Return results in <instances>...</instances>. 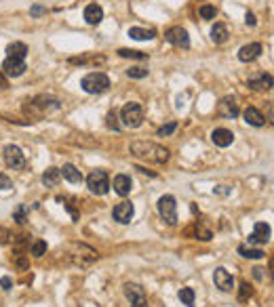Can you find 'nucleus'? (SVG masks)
<instances>
[{
    "mask_svg": "<svg viewBox=\"0 0 274 307\" xmlns=\"http://www.w3.org/2000/svg\"><path fill=\"white\" fill-rule=\"evenodd\" d=\"M0 286H2V290H11L13 288V280L9 278V275H2V278H0Z\"/></svg>",
    "mask_w": 274,
    "mask_h": 307,
    "instance_id": "obj_39",
    "label": "nucleus"
},
{
    "mask_svg": "<svg viewBox=\"0 0 274 307\" xmlns=\"http://www.w3.org/2000/svg\"><path fill=\"white\" fill-rule=\"evenodd\" d=\"M15 265H17L19 270H26V267H28V261H26V259H23L21 255H17V261H15Z\"/></svg>",
    "mask_w": 274,
    "mask_h": 307,
    "instance_id": "obj_43",
    "label": "nucleus"
},
{
    "mask_svg": "<svg viewBox=\"0 0 274 307\" xmlns=\"http://www.w3.org/2000/svg\"><path fill=\"white\" fill-rule=\"evenodd\" d=\"M127 76L133 78V80H142V78L148 76V69L146 68H131V69H127Z\"/></svg>",
    "mask_w": 274,
    "mask_h": 307,
    "instance_id": "obj_36",
    "label": "nucleus"
},
{
    "mask_svg": "<svg viewBox=\"0 0 274 307\" xmlns=\"http://www.w3.org/2000/svg\"><path fill=\"white\" fill-rule=\"evenodd\" d=\"M0 89H9V80H6V76L2 74V69H0Z\"/></svg>",
    "mask_w": 274,
    "mask_h": 307,
    "instance_id": "obj_44",
    "label": "nucleus"
},
{
    "mask_svg": "<svg viewBox=\"0 0 274 307\" xmlns=\"http://www.w3.org/2000/svg\"><path fill=\"white\" fill-rule=\"evenodd\" d=\"M245 23H247V26H251V28H253V26H255V23H257V19H255V15H253V13H247V15H245Z\"/></svg>",
    "mask_w": 274,
    "mask_h": 307,
    "instance_id": "obj_42",
    "label": "nucleus"
},
{
    "mask_svg": "<svg viewBox=\"0 0 274 307\" xmlns=\"http://www.w3.org/2000/svg\"><path fill=\"white\" fill-rule=\"evenodd\" d=\"M242 118H245V122L251 124V127H264L266 124V118L257 107H247L245 112H242Z\"/></svg>",
    "mask_w": 274,
    "mask_h": 307,
    "instance_id": "obj_19",
    "label": "nucleus"
},
{
    "mask_svg": "<svg viewBox=\"0 0 274 307\" xmlns=\"http://www.w3.org/2000/svg\"><path fill=\"white\" fill-rule=\"evenodd\" d=\"M28 69L26 59H15V57H6L2 61V74L9 78H19L23 76V72Z\"/></svg>",
    "mask_w": 274,
    "mask_h": 307,
    "instance_id": "obj_11",
    "label": "nucleus"
},
{
    "mask_svg": "<svg viewBox=\"0 0 274 307\" xmlns=\"http://www.w3.org/2000/svg\"><path fill=\"white\" fill-rule=\"evenodd\" d=\"M106 127L110 131H120V122H118V116H116V112H110L106 116Z\"/></svg>",
    "mask_w": 274,
    "mask_h": 307,
    "instance_id": "obj_33",
    "label": "nucleus"
},
{
    "mask_svg": "<svg viewBox=\"0 0 274 307\" xmlns=\"http://www.w3.org/2000/svg\"><path fill=\"white\" fill-rule=\"evenodd\" d=\"M104 61H106V57H72L70 59V64L84 66V64H104Z\"/></svg>",
    "mask_w": 274,
    "mask_h": 307,
    "instance_id": "obj_32",
    "label": "nucleus"
},
{
    "mask_svg": "<svg viewBox=\"0 0 274 307\" xmlns=\"http://www.w3.org/2000/svg\"><path fill=\"white\" fill-rule=\"evenodd\" d=\"M164 40L171 42L173 46H179V49H188V46H190V36H188V32L182 26L169 28L167 32H164Z\"/></svg>",
    "mask_w": 274,
    "mask_h": 307,
    "instance_id": "obj_8",
    "label": "nucleus"
},
{
    "mask_svg": "<svg viewBox=\"0 0 274 307\" xmlns=\"http://www.w3.org/2000/svg\"><path fill=\"white\" fill-rule=\"evenodd\" d=\"M238 255L245 257V259H264L266 257V253L262 248H251V246H245V244L238 246Z\"/></svg>",
    "mask_w": 274,
    "mask_h": 307,
    "instance_id": "obj_26",
    "label": "nucleus"
},
{
    "mask_svg": "<svg viewBox=\"0 0 274 307\" xmlns=\"http://www.w3.org/2000/svg\"><path fill=\"white\" fill-rule=\"evenodd\" d=\"M213 282H215V288H219L222 293H232L234 290V278L226 267H217L213 272Z\"/></svg>",
    "mask_w": 274,
    "mask_h": 307,
    "instance_id": "obj_10",
    "label": "nucleus"
},
{
    "mask_svg": "<svg viewBox=\"0 0 274 307\" xmlns=\"http://www.w3.org/2000/svg\"><path fill=\"white\" fill-rule=\"evenodd\" d=\"M61 181V172H59V169H55V167H51V169H46L44 172H42V183L46 185V187H55Z\"/></svg>",
    "mask_w": 274,
    "mask_h": 307,
    "instance_id": "obj_25",
    "label": "nucleus"
},
{
    "mask_svg": "<svg viewBox=\"0 0 274 307\" xmlns=\"http://www.w3.org/2000/svg\"><path fill=\"white\" fill-rule=\"evenodd\" d=\"M253 275H255L257 280H262V278H264V270H262V267H255V270H253Z\"/></svg>",
    "mask_w": 274,
    "mask_h": 307,
    "instance_id": "obj_45",
    "label": "nucleus"
},
{
    "mask_svg": "<svg viewBox=\"0 0 274 307\" xmlns=\"http://www.w3.org/2000/svg\"><path fill=\"white\" fill-rule=\"evenodd\" d=\"M59 107H61L59 99L46 97V95H38V97H34L32 101H28L26 112H30L32 116H42V114H46V112H51V109H59Z\"/></svg>",
    "mask_w": 274,
    "mask_h": 307,
    "instance_id": "obj_4",
    "label": "nucleus"
},
{
    "mask_svg": "<svg viewBox=\"0 0 274 307\" xmlns=\"http://www.w3.org/2000/svg\"><path fill=\"white\" fill-rule=\"evenodd\" d=\"M124 297L129 299L131 307H148V297H146V290L139 286V284H124Z\"/></svg>",
    "mask_w": 274,
    "mask_h": 307,
    "instance_id": "obj_9",
    "label": "nucleus"
},
{
    "mask_svg": "<svg viewBox=\"0 0 274 307\" xmlns=\"http://www.w3.org/2000/svg\"><path fill=\"white\" fill-rule=\"evenodd\" d=\"M120 120L127 129H139L144 124V107L131 101V103H124L120 109Z\"/></svg>",
    "mask_w": 274,
    "mask_h": 307,
    "instance_id": "obj_3",
    "label": "nucleus"
},
{
    "mask_svg": "<svg viewBox=\"0 0 274 307\" xmlns=\"http://www.w3.org/2000/svg\"><path fill=\"white\" fill-rule=\"evenodd\" d=\"M6 57L26 59L28 57V44L26 42H11L9 46H6Z\"/></svg>",
    "mask_w": 274,
    "mask_h": 307,
    "instance_id": "obj_23",
    "label": "nucleus"
},
{
    "mask_svg": "<svg viewBox=\"0 0 274 307\" xmlns=\"http://www.w3.org/2000/svg\"><path fill=\"white\" fill-rule=\"evenodd\" d=\"M133 215H135V208H133V204H131L129 200H124V202H120V204H116L114 210H112L114 221H118V223H122V225L131 223Z\"/></svg>",
    "mask_w": 274,
    "mask_h": 307,
    "instance_id": "obj_12",
    "label": "nucleus"
},
{
    "mask_svg": "<svg viewBox=\"0 0 274 307\" xmlns=\"http://www.w3.org/2000/svg\"><path fill=\"white\" fill-rule=\"evenodd\" d=\"M133 187V181L129 175H116L114 177V192L118 196H129Z\"/></svg>",
    "mask_w": 274,
    "mask_h": 307,
    "instance_id": "obj_20",
    "label": "nucleus"
},
{
    "mask_svg": "<svg viewBox=\"0 0 274 307\" xmlns=\"http://www.w3.org/2000/svg\"><path fill=\"white\" fill-rule=\"evenodd\" d=\"M175 131H177V122L173 120V122H169V124H162V127L156 131V133H158V137H169V135H173Z\"/></svg>",
    "mask_w": 274,
    "mask_h": 307,
    "instance_id": "obj_34",
    "label": "nucleus"
},
{
    "mask_svg": "<svg viewBox=\"0 0 274 307\" xmlns=\"http://www.w3.org/2000/svg\"><path fill=\"white\" fill-rule=\"evenodd\" d=\"M228 28L224 26V23H215L213 28H211V40H213L215 44H224L226 40H228Z\"/></svg>",
    "mask_w": 274,
    "mask_h": 307,
    "instance_id": "obj_24",
    "label": "nucleus"
},
{
    "mask_svg": "<svg viewBox=\"0 0 274 307\" xmlns=\"http://www.w3.org/2000/svg\"><path fill=\"white\" fill-rule=\"evenodd\" d=\"M118 55L124 59H148V53L133 51V49H118Z\"/></svg>",
    "mask_w": 274,
    "mask_h": 307,
    "instance_id": "obj_28",
    "label": "nucleus"
},
{
    "mask_svg": "<svg viewBox=\"0 0 274 307\" xmlns=\"http://www.w3.org/2000/svg\"><path fill=\"white\" fill-rule=\"evenodd\" d=\"M213 192H215V194H219V196H228L232 190H230V187H226V185H219V187H215Z\"/></svg>",
    "mask_w": 274,
    "mask_h": 307,
    "instance_id": "obj_41",
    "label": "nucleus"
},
{
    "mask_svg": "<svg viewBox=\"0 0 274 307\" xmlns=\"http://www.w3.org/2000/svg\"><path fill=\"white\" fill-rule=\"evenodd\" d=\"M101 19H104V9L95 2L87 4V9H84V21H87L89 26H97Z\"/></svg>",
    "mask_w": 274,
    "mask_h": 307,
    "instance_id": "obj_18",
    "label": "nucleus"
},
{
    "mask_svg": "<svg viewBox=\"0 0 274 307\" xmlns=\"http://www.w3.org/2000/svg\"><path fill=\"white\" fill-rule=\"evenodd\" d=\"M198 15L202 19H215V15H217V9L213 4H202L200 9H198Z\"/></svg>",
    "mask_w": 274,
    "mask_h": 307,
    "instance_id": "obj_31",
    "label": "nucleus"
},
{
    "mask_svg": "<svg viewBox=\"0 0 274 307\" xmlns=\"http://www.w3.org/2000/svg\"><path fill=\"white\" fill-rule=\"evenodd\" d=\"M11 187H13V181L4 172H0V190H11Z\"/></svg>",
    "mask_w": 274,
    "mask_h": 307,
    "instance_id": "obj_38",
    "label": "nucleus"
},
{
    "mask_svg": "<svg viewBox=\"0 0 274 307\" xmlns=\"http://www.w3.org/2000/svg\"><path fill=\"white\" fill-rule=\"evenodd\" d=\"M262 44L260 42H249L245 46H240V51H238V59L242 61V64H249V61H255L257 57L262 55Z\"/></svg>",
    "mask_w": 274,
    "mask_h": 307,
    "instance_id": "obj_15",
    "label": "nucleus"
},
{
    "mask_svg": "<svg viewBox=\"0 0 274 307\" xmlns=\"http://www.w3.org/2000/svg\"><path fill=\"white\" fill-rule=\"evenodd\" d=\"M211 141H213L217 147H228V145H232L234 135L228 129H215L213 133H211Z\"/></svg>",
    "mask_w": 274,
    "mask_h": 307,
    "instance_id": "obj_16",
    "label": "nucleus"
},
{
    "mask_svg": "<svg viewBox=\"0 0 274 307\" xmlns=\"http://www.w3.org/2000/svg\"><path fill=\"white\" fill-rule=\"evenodd\" d=\"M238 114H240V109H238V103H236V99H234V97H224L217 103V116H222V118H236Z\"/></svg>",
    "mask_w": 274,
    "mask_h": 307,
    "instance_id": "obj_13",
    "label": "nucleus"
},
{
    "mask_svg": "<svg viewBox=\"0 0 274 307\" xmlns=\"http://www.w3.org/2000/svg\"><path fill=\"white\" fill-rule=\"evenodd\" d=\"M158 215L160 219L167 225H175L177 223V204H175V198L171 194H164L160 196V200H158Z\"/></svg>",
    "mask_w": 274,
    "mask_h": 307,
    "instance_id": "obj_5",
    "label": "nucleus"
},
{
    "mask_svg": "<svg viewBox=\"0 0 274 307\" xmlns=\"http://www.w3.org/2000/svg\"><path fill=\"white\" fill-rule=\"evenodd\" d=\"M2 158H4V164L9 169H13V171H23L26 169V156H23V152H21V147H17V145H6L4 149H2Z\"/></svg>",
    "mask_w": 274,
    "mask_h": 307,
    "instance_id": "obj_7",
    "label": "nucleus"
},
{
    "mask_svg": "<svg viewBox=\"0 0 274 307\" xmlns=\"http://www.w3.org/2000/svg\"><path fill=\"white\" fill-rule=\"evenodd\" d=\"M26 215H28V206H26V204H21V206L13 212V219L17 223H26Z\"/></svg>",
    "mask_w": 274,
    "mask_h": 307,
    "instance_id": "obj_37",
    "label": "nucleus"
},
{
    "mask_svg": "<svg viewBox=\"0 0 274 307\" xmlns=\"http://www.w3.org/2000/svg\"><path fill=\"white\" fill-rule=\"evenodd\" d=\"M87 187H89V192L91 194H95V196H106L110 192V177H108V172L106 171H93L91 175L87 177Z\"/></svg>",
    "mask_w": 274,
    "mask_h": 307,
    "instance_id": "obj_6",
    "label": "nucleus"
},
{
    "mask_svg": "<svg viewBox=\"0 0 274 307\" xmlns=\"http://www.w3.org/2000/svg\"><path fill=\"white\" fill-rule=\"evenodd\" d=\"M194 234H196V240H202V242H209L211 238H213V234H211L205 225H200V223H196L194 225Z\"/></svg>",
    "mask_w": 274,
    "mask_h": 307,
    "instance_id": "obj_29",
    "label": "nucleus"
},
{
    "mask_svg": "<svg viewBox=\"0 0 274 307\" xmlns=\"http://www.w3.org/2000/svg\"><path fill=\"white\" fill-rule=\"evenodd\" d=\"M251 297H253V288L249 286L247 282H242L240 288H238V301H240V303H245V301H249Z\"/></svg>",
    "mask_w": 274,
    "mask_h": 307,
    "instance_id": "obj_30",
    "label": "nucleus"
},
{
    "mask_svg": "<svg viewBox=\"0 0 274 307\" xmlns=\"http://www.w3.org/2000/svg\"><path fill=\"white\" fill-rule=\"evenodd\" d=\"M131 154L148 162H154V164H164L169 160V149L158 143H152V141H133Z\"/></svg>",
    "mask_w": 274,
    "mask_h": 307,
    "instance_id": "obj_1",
    "label": "nucleus"
},
{
    "mask_svg": "<svg viewBox=\"0 0 274 307\" xmlns=\"http://www.w3.org/2000/svg\"><path fill=\"white\" fill-rule=\"evenodd\" d=\"M270 225L268 223H264V221H257L255 227H253V234L249 236V244H266L270 240Z\"/></svg>",
    "mask_w": 274,
    "mask_h": 307,
    "instance_id": "obj_14",
    "label": "nucleus"
},
{
    "mask_svg": "<svg viewBox=\"0 0 274 307\" xmlns=\"http://www.w3.org/2000/svg\"><path fill=\"white\" fill-rule=\"evenodd\" d=\"M80 86L89 95H99V93H106L110 89V78L104 72H91L80 80Z\"/></svg>",
    "mask_w": 274,
    "mask_h": 307,
    "instance_id": "obj_2",
    "label": "nucleus"
},
{
    "mask_svg": "<svg viewBox=\"0 0 274 307\" xmlns=\"http://www.w3.org/2000/svg\"><path fill=\"white\" fill-rule=\"evenodd\" d=\"M59 172H61V177H64L66 181H70V183H80V181H82V172L78 171L74 164H64V167L59 169Z\"/></svg>",
    "mask_w": 274,
    "mask_h": 307,
    "instance_id": "obj_21",
    "label": "nucleus"
},
{
    "mask_svg": "<svg viewBox=\"0 0 274 307\" xmlns=\"http://www.w3.org/2000/svg\"><path fill=\"white\" fill-rule=\"evenodd\" d=\"M249 89L253 91H270L272 89V76L270 74H260L255 78H249Z\"/></svg>",
    "mask_w": 274,
    "mask_h": 307,
    "instance_id": "obj_17",
    "label": "nucleus"
},
{
    "mask_svg": "<svg viewBox=\"0 0 274 307\" xmlns=\"http://www.w3.org/2000/svg\"><path fill=\"white\" fill-rule=\"evenodd\" d=\"M36 259H40L44 253H46V242H42V240H36L34 244H32V250H30Z\"/></svg>",
    "mask_w": 274,
    "mask_h": 307,
    "instance_id": "obj_35",
    "label": "nucleus"
},
{
    "mask_svg": "<svg viewBox=\"0 0 274 307\" xmlns=\"http://www.w3.org/2000/svg\"><path fill=\"white\" fill-rule=\"evenodd\" d=\"M177 297H179V301H182L186 307H194V297H196V295H194L192 288H182Z\"/></svg>",
    "mask_w": 274,
    "mask_h": 307,
    "instance_id": "obj_27",
    "label": "nucleus"
},
{
    "mask_svg": "<svg viewBox=\"0 0 274 307\" xmlns=\"http://www.w3.org/2000/svg\"><path fill=\"white\" fill-rule=\"evenodd\" d=\"M30 13H32L34 17H40V15L44 13V6H42V4H34V6H32V11H30Z\"/></svg>",
    "mask_w": 274,
    "mask_h": 307,
    "instance_id": "obj_40",
    "label": "nucleus"
},
{
    "mask_svg": "<svg viewBox=\"0 0 274 307\" xmlns=\"http://www.w3.org/2000/svg\"><path fill=\"white\" fill-rule=\"evenodd\" d=\"M129 36L133 40H154L156 30H152V28H129Z\"/></svg>",
    "mask_w": 274,
    "mask_h": 307,
    "instance_id": "obj_22",
    "label": "nucleus"
}]
</instances>
